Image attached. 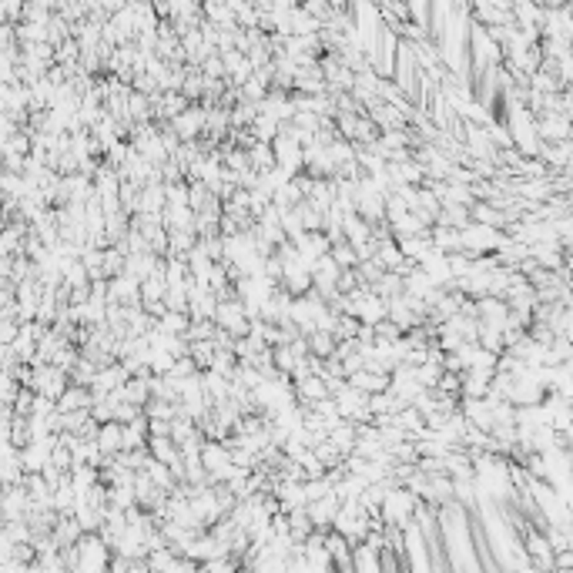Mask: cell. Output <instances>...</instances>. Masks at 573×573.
I'll return each instance as SVG.
<instances>
[{"label": "cell", "mask_w": 573, "mask_h": 573, "mask_svg": "<svg viewBox=\"0 0 573 573\" xmlns=\"http://www.w3.org/2000/svg\"><path fill=\"white\" fill-rule=\"evenodd\" d=\"M416 503H419V497H416L412 490H406V486H393L379 503V520L386 523V526H406V523L412 520Z\"/></svg>", "instance_id": "obj_1"}, {"label": "cell", "mask_w": 573, "mask_h": 573, "mask_svg": "<svg viewBox=\"0 0 573 573\" xmlns=\"http://www.w3.org/2000/svg\"><path fill=\"white\" fill-rule=\"evenodd\" d=\"M108 543L101 540L98 530H84L74 540V570H104L108 567Z\"/></svg>", "instance_id": "obj_2"}, {"label": "cell", "mask_w": 573, "mask_h": 573, "mask_svg": "<svg viewBox=\"0 0 573 573\" xmlns=\"http://www.w3.org/2000/svg\"><path fill=\"white\" fill-rule=\"evenodd\" d=\"M212 318H215V325L228 329L235 339H238V335H245V332H248V325H252V322L245 318V308H242V302H238V299H225V302H218L215 316H212Z\"/></svg>", "instance_id": "obj_3"}, {"label": "cell", "mask_w": 573, "mask_h": 573, "mask_svg": "<svg viewBox=\"0 0 573 573\" xmlns=\"http://www.w3.org/2000/svg\"><path fill=\"white\" fill-rule=\"evenodd\" d=\"M533 131L540 141H563L570 138V115L560 111H540L533 117Z\"/></svg>", "instance_id": "obj_4"}, {"label": "cell", "mask_w": 573, "mask_h": 573, "mask_svg": "<svg viewBox=\"0 0 573 573\" xmlns=\"http://www.w3.org/2000/svg\"><path fill=\"white\" fill-rule=\"evenodd\" d=\"M171 127H175V134H178L181 141L198 138V134L204 131V108H198V104H188L185 111H178V115L171 117Z\"/></svg>", "instance_id": "obj_5"}, {"label": "cell", "mask_w": 573, "mask_h": 573, "mask_svg": "<svg viewBox=\"0 0 573 573\" xmlns=\"http://www.w3.org/2000/svg\"><path fill=\"white\" fill-rule=\"evenodd\" d=\"M339 503H342V499L335 497V490H329L325 497H318V499H308L306 513H308V520H312V526H318V530H329L332 516H335V509H339Z\"/></svg>", "instance_id": "obj_6"}, {"label": "cell", "mask_w": 573, "mask_h": 573, "mask_svg": "<svg viewBox=\"0 0 573 573\" xmlns=\"http://www.w3.org/2000/svg\"><path fill=\"white\" fill-rule=\"evenodd\" d=\"M292 393H295V403H299L302 409H308L316 399L329 395V389H325V379H322V376L308 372V376H302V379H292Z\"/></svg>", "instance_id": "obj_7"}, {"label": "cell", "mask_w": 573, "mask_h": 573, "mask_svg": "<svg viewBox=\"0 0 573 573\" xmlns=\"http://www.w3.org/2000/svg\"><path fill=\"white\" fill-rule=\"evenodd\" d=\"M94 443H98V449H101V456H115V453H121V446H125L121 422L117 419L101 422V426H98V436H94Z\"/></svg>", "instance_id": "obj_8"}, {"label": "cell", "mask_w": 573, "mask_h": 573, "mask_svg": "<svg viewBox=\"0 0 573 573\" xmlns=\"http://www.w3.org/2000/svg\"><path fill=\"white\" fill-rule=\"evenodd\" d=\"M470 221H480V225H493V228H503V225H507V212L493 208L490 202H473V204H470Z\"/></svg>", "instance_id": "obj_9"}, {"label": "cell", "mask_w": 573, "mask_h": 573, "mask_svg": "<svg viewBox=\"0 0 573 573\" xmlns=\"http://www.w3.org/2000/svg\"><path fill=\"white\" fill-rule=\"evenodd\" d=\"M429 289H433V282H429V275H426L419 265H412L406 275H403V292H406V295L426 299V295H429Z\"/></svg>", "instance_id": "obj_10"}, {"label": "cell", "mask_w": 573, "mask_h": 573, "mask_svg": "<svg viewBox=\"0 0 573 573\" xmlns=\"http://www.w3.org/2000/svg\"><path fill=\"white\" fill-rule=\"evenodd\" d=\"M436 225H449V228H466V225H470V208H466V204H439Z\"/></svg>", "instance_id": "obj_11"}, {"label": "cell", "mask_w": 573, "mask_h": 573, "mask_svg": "<svg viewBox=\"0 0 573 573\" xmlns=\"http://www.w3.org/2000/svg\"><path fill=\"white\" fill-rule=\"evenodd\" d=\"M148 453H151L154 459H161V463H171V459H178V443L171 439V436H148Z\"/></svg>", "instance_id": "obj_12"}, {"label": "cell", "mask_w": 573, "mask_h": 573, "mask_svg": "<svg viewBox=\"0 0 573 573\" xmlns=\"http://www.w3.org/2000/svg\"><path fill=\"white\" fill-rule=\"evenodd\" d=\"M188 322H191L188 312H175V308H165V312L158 316V329L168 332V335H185Z\"/></svg>", "instance_id": "obj_13"}, {"label": "cell", "mask_w": 573, "mask_h": 573, "mask_svg": "<svg viewBox=\"0 0 573 573\" xmlns=\"http://www.w3.org/2000/svg\"><path fill=\"white\" fill-rule=\"evenodd\" d=\"M306 342H308V356H318V359L332 356V349H335V339H332L329 332H318V329L308 332Z\"/></svg>", "instance_id": "obj_14"}, {"label": "cell", "mask_w": 573, "mask_h": 573, "mask_svg": "<svg viewBox=\"0 0 573 573\" xmlns=\"http://www.w3.org/2000/svg\"><path fill=\"white\" fill-rule=\"evenodd\" d=\"M412 372H416V379H419L422 389H433L436 382H439V376H443V366L439 362H419V366H412Z\"/></svg>", "instance_id": "obj_15"}, {"label": "cell", "mask_w": 573, "mask_h": 573, "mask_svg": "<svg viewBox=\"0 0 573 573\" xmlns=\"http://www.w3.org/2000/svg\"><path fill=\"white\" fill-rule=\"evenodd\" d=\"M329 255H332V262H335L339 268H352V265L359 262V258H356V248H352V245L345 242V238H342V242H335V245H332Z\"/></svg>", "instance_id": "obj_16"}, {"label": "cell", "mask_w": 573, "mask_h": 573, "mask_svg": "<svg viewBox=\"0 0 573 573\" xmlns=\"http://www.w3.org/2000/svg\"><path fill=\"white\" fill-rule=\"evenodd\" d=\"M148 436H171V419H151L148 416Z\"/></svg>", "instance_id": "obj_17"}]
</instances>
